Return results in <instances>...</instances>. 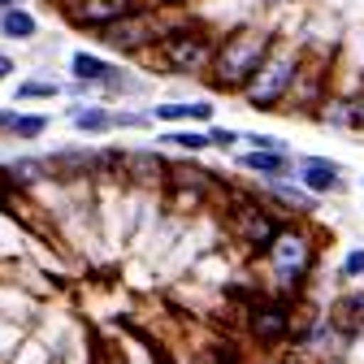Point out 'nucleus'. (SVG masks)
Instances as JSON below:
<instances>
[{
	"label": "nucleus",
	"mask_w": 364,
	"mask_h": 364,
	"mask_svg": "<svg viewBox=\"0 0 364 364\" xmlns=\"http://www.w3.org/2000/svg\"><path fill=\"white\" fill-rule=\"evenodd\" d=\"M360 144H364V139H360Z\"/></svg>",
	"instance_id": "27"
},
{
	"label": "nucleus",
	"mask_w": 364,
	"mask_h": 364,
	"mask_svg": "<svg viewBox=\"0 0 364 364\" xmlns=\"http://www.w3.org/2000/svg\"><path fill=\"white\" fill-rule=\"evenodd\" d=\"M161 139L173 144V148H182V152H204V148H213L208 134H200V130H169V134H161Z\"/></svg>",
	"instance_id": "19"
},
{
	"label": "nucleus",
	"mask_w": 364,
	"mask_h": 364,
	"mask_svg": "<svg viewBox=\"0 0 364 364\" xmlns=\"http://www.w3.org/2000/svg\"><path fill=\"white\" fill-rule=\"evenodd\" d=\"M304 53H308V43H304V39L278 31V39H273V48H269V57L260 61V70H256V74L243 82V91H239L243 109L278 113V109L287 105V96H291V87H295V74H299V65H304Z\"/></svg>",
	"instance_id": "2"
},
{
	"label": "nucleus",
	"mask_w": 364,
	"mask_h": 364,
	"mask_svg": "<svg viewBox=\"0 0 364 364\" xmlns=\"http://www.w3.org/2000/svg\"><path fill=\"white\" fill-rule=\"evenodd\" d=\"M243 144H247V148H264V152H291L287 139H278V134H260V130H247Z\"/></svg>",
	"instance_id": "20"
},
{
	"label": "nucleus",
	"mask_w": 364,
	"mask_h": 364,
	"mask_svg": "<svg viewBox=\"0 0 364 364\" xmlns=\"http://www.w3.org/2000/svg\"><path fill=\"white\" fill-rule=\"evenodd\" d=\"M239 139H243V134H239V130H230V126H213V130H208V144H213V148H221V152H230Z\"/></svg>",
	"instance_id": "22"
},
{
	"label": "nucleus",
	"mask_w": 364,
	"mask_h": 364,
	"mask_svg": "<svg viewBox=\"0 0 364 364\" xmlns=\"http://www.w3.org/2000/svg\"><path fill=\"white\" fill-rule=\"evenodd\" d=\"M9 74H14V57H9V53H0V82H5Z\"/></svg>",
	"instance_id": "24"
},
{
	"label": "nucleus",
	"mask_w": 364,
	"mask_h": 364,
	"mask_svg": "<svg viewBox=\"0 0 364 364\" xmlns=\"http://www.w3.org/2000/svg\"><path fill=\"white\" fill-rule=\"evenodd\" d=\"M144 5H152V0H57L65 22L78 31H91V35L109 22H117V18H126V14H134V9H144Z\"/></svg>",
	"instance_id": "6"
},
{
	"label": "nucleus",
	"mask_w": 364,
	"mask_h": 364,
	"mask_svg": "<svg viewBox=\"0 0 364 364\" xmlns=\"http://www.w3.org/2000/svg\"><path fill=\"white\" fill-rule=\"evenodd\" d=\"M43 130H48V117H43V113H14L9 117V134H14V139H39Z\"/></svg>",
	"instance_id": "17"
},
{
	"label": "nucleus",
	"mask_w": 364,
	"mask_h": 364,
	"mask_svg": "<svg viewBox=\"0 0 364 364\" xmlns=\"http://www.w3.org/2000/svg\"><path fill=\"white\" fill-rule=\"evenodd\" d=\"M347 165L330 156H295V178L312 196H343L347 191Z\"/></svg>",
	"instance_id": "7"
},
{
	"label": "nucleus",
	"mask_w": 364,
	"mask_h": 364,
	"mask_svg": "<svg viewBox=\"0 0 364 364\" xmlns=\"http://www.w3.org/2000/svg\"><path fill=\"white\" fill-rule=\"evenodd\" d=\"M70 122L82 130V134H105V130H113V109H105V105H78V109H70Z\"/></svg>",
	"instance_id": "15"
},
{
	"label": "nucleus",
	"mask_w": 364,
	"mask_h": 364,
	"mask_svg": "<svg viewBox=\"0 0 364 364\" xmlns=\"http://www.w3.org/2000/svg\"><path fill=\"white\" fill-rule=\"evenodd\" d=\"M291 330H295V312H291L287 299H278V304H256L252 308V334L260 343L273 347V343H282Z\"/></svg>",
	"instance_id": "9"
},
{
	"label": "nucleus",
	"mask_w": 364,
	"mask_h": 364,
	"mask_svg": "<svg viewBox=\"0 0 364 364\" xmlns=\"http://www.w3.org/2000/svg\"><path fill=\"white\" fill-rule=\"evenodd\" d=\"M321 126L330 130H364V113H360V96H347V91H326V100L312 113Z\"/></svg>",
	"instance_id": "8"
},
{
	"label": "nucleus",
	"mask_w": 364,
	"mask_h": 364,
	"mask_svg": "<svg viewBox=\"0 0 364 364\" xmlns=\"http://www.w3.org/2000/svg\"><path fill=\"white\" fill-rule=\"evenodd\" d=\"M148 122H152V113H130V109L113 113V130H134V126H148Z\"/></svg>",
	"instance_id": "23"
},
{
	"label": "nucleus",
	"mask_w": 364,
	"mask_h": 364,
	"mask_svg": "<svg viewBox=\"0 0 364 364\" xmlns=\"http://www.w3.org/2000/svg\"><path fill=\"white\" fill-rule=\"evenodd\" d=\"M213 53H217V31L191 14L187 22L169 26L144 57L152 65H161V74H208Z\"/></svg>",
	"instance_id": "3"
},
{
	"label": "nucleus",
	"mask_w": 364,
	"mask_h": 364,
	"mask_svg": "<svg viewBox=\"0 0 364 364\" xmlns=\"http://www.w3.org/2000/svg\"><path fill=\"white\" fill-rule=\"evenodd\" d=\"M273 39H278V26L273 22H239L230 31L217 35V53H213V65H208V82L217 91H230V96H239L243 82L260 70V61L269 57Z\"/></svg>",
	"instance_id": "1"
},
{
	"label": "nucleus",
	"mask_w": 364,
	"mask_h": 364,
	"mask_svg": "<svg viewBox=\"0 0 364 364\" xmlns=\"http://www.w3.org/2000/svg\"><path fill=\"white\" fill-rule=\"evenodd\" d=\"M0 35L14 39V43H31L39 35V18L26 9V5H14V9H0Z\"/></svg>",
	"instance_id": "14"
},
{
	"label": "nucleus",
	"mask_w": 364,
	"mask_h": 364,
	"mask_svg": "<svg viewBox=\"0 0 364 364\" xmlns=\"http://www.w3.org/2000/svg\"><path fill=\"white\" fill-rule=\"evenodd\" d=\"M264 260H269L273 282H278L282 291H295V287H304V282H308V273H312V264H316V243H312V235H308V230L282 225L278 239L269 243Z\"/></svg>",
	"instance_id": "4"
},
{
	"label": "nucleus",
	"mask_w": 364,
	"mask_h": 364,
	"mask_svg": "<svg viewBox=\"0 0 364 364\" xmlns=\"http://www.w3.org/2000/svg\"><path fill=\"white\" fill-rule=\"evenodd\" d=\"M235 165H239V169H247V173H256L260 182H269V178H291V169H295V152H264V148H247V152H239V156H235Z\"/></svg>",
	"instance_id": "10"
},
{
	"label": "nucleus",
	"mask_w": 364,
	"mask_h": 364,
	"mask_svg": "<svg viewBox=\"0 0 364 364\" xmlns=\"http://www.w3.org/2000/svg\"><path fill=\"white\" fill-rule=\"evenodd\" d=\"M70 74H74L78 82H87V87H105V82L117 74V65L105 61V57H96V53H74V57H70Z\"/></svg>",
	"instance_id": "13"
},
{
	"label": "nucleus",
	"mask_w": 364,
	"mask_h": 364,
	"mask_svg": "<svg viewBox=\"0 0 364 364\" xmlns=\"http://www.w3.org/2000/svg\"><path fill=\"white\" fill-rule=\"evenodd\" d=\"M330 316L347 330V334H355V330H364V295H343L334 308H330Z\"/></svg>",
	"instance_id": "16"
},
{
	"label": "nucleus",
	"mask_w": 364,
	"mask_h": 364,
	"mask_svg": "<svg viewBox=\"0 0 364 364\" xmlns=\"http://www.w3.org/2000/svg\"><path fill=\"white\" fill-rule=\"evenodd\" d=\"M338 273H343L347 282H360V278H364V247H351V252L343 256V269H338Z\"/></svg>",
	"instance_id": "21"
},
{
	"label": "nucleus",
	"mask_w": 364,
	"mask_h": 364,
	"mask_svg": "<svg viewBox=\"0 0 364 364\" xmlns=\"http://www.w3.org/2000/svg\"><path fill=\"white\" fill-rule=\"evenodd\" d=\"M14 5H22V0H0V9H14Z\"/></svg>",
	"instance_id": "26"
},
{
	"label": "nucleus",
	"mask_w": 364,
	"mask_h": 364,
	"mask_svg": "<svg viewBox=\"0 0 364 364\" xmlns=\"http://www.w3.org/2000/svg\"><path fill=\"white\" fill-rule=\"evenodd\" d=\"M9 117H14V113H5V109H0V134L9 130Z\"/></svg>",
	"instance_id": "25"
},
{
	"label": "nucleus",
	"mask_w": 364,
	"mask_h": 364,
	"mask_svg": "<svg viewBox=\"0 0 364 364\" xmlns=\"http://www.w3.org/2000/svg\"><path fill=\"white\" fill-rule=\"evenodd\" d=\"M152 122H213V100H169V105H152L148 109Z\"/></svg>",
	"instance_id": "11"
},
{
	"label": "nucleus",
	"mask_w": 364,
	"mask_h": 364,
	"mask_svg": "<svg viewBox=\"0 0 364 364\" xmlns=\"http://www.w3.org/2000/svg\"><path fill=\"white\" fill-rule=\"evenodd\" d=\"M264 196H269V200H282V204L295 208V213H312V208H316V196L304 187V182H287V178H269V182H264Z\"/></svg>",
	"instance_id": "12"
},
{
	"label": "nucleus",
	"mask_w": 364,
	"mask_h": 364,
	"mask_svg": "<svg viewBox=\"0 0 364 364\" xmlns=\"http://www.w3.org/2000/svg\"><path fill=\"white\" fill-rule=\"evenodd\" d=\"M57 91H61V87H57L53 78H26V82H18L14 100H53Z\"/></svg>",
	"instance_id": "18"
},
{
	"label": "nucleus",
	"mask_w": 364,
	"mask_h": 364,
	"mask_svg": "<svg viewBox=\"0 0 364 364\" xmlns=\"http://www.w3.org/2000/svg\"><path fill=\"white\" fill-rule=\"evenodd\" d=\"M225 230H230V239L243 243L247 252H260V256H264L269 243L278 239L282 221L269 217L264 200H239V204H230V213H225Z\"/></svg>",
	"instance_id": "5"
}]
</instances>
